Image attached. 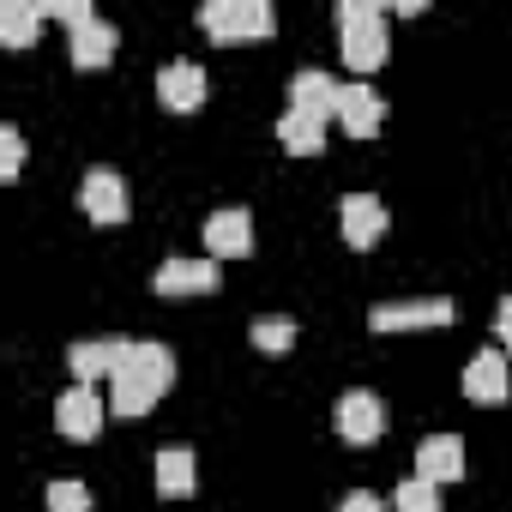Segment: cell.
I'll list each match as a JSON object with an SVG mask.
<instances>
[{
    "instance_id": "1",
    "label": "cell",
    "mask_w": 512,
    "mask_h": 512,
    "mask_svg": "<svg viewBox=\"0 0 512 512\" xmlns=\"http://www.w3.org/2000/svg\"><path fill=\"white\" fill-rule=\"evenodd\" d=\"M169 380H175V356L163 344H133L127 362H121V374L109 380V410L133 422V416H145V410L163 404Z\"/></svg>"
},
{
    "instance_id": "2",
    "label": "cell",
    "mask_w": 512,
    "mask_h": 512,
    "mask_svg": "<svg viewBox=\"0 0 512 512\" xmlns=\"http://www.w3.org/2000/svg\"><path fill=\"white\" fill-rule=\"evenodd\" d=\"M338 37H344L350 73H374V67H386V55H392L386 7H374V0H344V7H338Z\"/></svg>"
},
{
    "instance_id": "3",
    "label": "cell",
    "mask_w": 512,
    "mask_h": 512,
    "mask_svg": "<svg viewBox=\"0 0 512 512\" xmlns=\"http://www.w3.org/2000/svg\"><path fill=\"white\" fill-rule=\"evenodd\" d=\"M199 25H205V37H217V43H260V37L278 31V19H272L266 0H205Z\"/></svg>"
},
{
    "instance_id": "4",
    "label": "cell",
    "mask_w": 512,
    "mask_h": 512,
    "mask_svg": "<svg viewBox=\"0 0 512 512\" xmlns=\"http://www.w3.org/2000/svg\"><path fill=\"white\" fill-rule=\"evenodd\" d=\"M127 350H133V338H79V344L67 350V368H73L79 386H109V380L121 374Z\"/></svg>"
},
{
    "instance_id": "5",
    "label": "cell",
    "mask_w": 512,
    "mask_h": 512,
    "mask_svg": "<svg viewBox=\"0 0 512 512\" xmlns=\"http://www.w3.org/2000/svg\"><path fill=\"white\" fill-rule=\"evenodd\" d=\"M103 422H109V404L97 398V386H73V392H61V404H55V428H61L67 440L91 446V440L103 434Z\"/></svg>"
},
{
    "instance_id": "6",
    "label": "cell",
    "mask_w": 512,
    "mask_h": 512,
    "mask_svg": "<svg viewBox=\"0 0 512 512\" xmlns=\"http://www.w3.org/2000/svg\"><path fill=\"white\" fill-rule=\"evenodd\" d=\"M332 422H338V440L344 446H374L386 434V404L374 392H344L338 410H332Z\"/></svg>"
},
{
    "instance_id": "7",
    "label": "cell",
    "mask_w": 512,
    "mask_h": 512,
    "mask_svg": "<svg viewBox=\"0 0 512 512\" xmlns=\"http://www.w3.org/2000/svg\"><path fill=\"white\" fill-rule=\"evenodd\" d=\"M79 205H85V217L91 223H127V211H133V199H127V181L115 175V169H91L85 181H79Z\"/></svg>"
},
{
    "instance_id": "8",
    "label": "cell",
    "mask_w": 512,
    "mask_h": 512,
    "mask_svg": "<svg viewBox=\"0 0 512 512\" xmlns=\"http://www.w3.org/2000/svg\"><path fill=\"white\" fill-rule=\"evenodd\" d=\"M458 320V308L446 302V296H428V302H380L374 314H368V326L374 332H410V326H452Z\"/></svg>"
},
{
    "instance_id": "9",
    "label": "cell",
    "mask_w": 512,
    "mask_h": 512,
    "mask_svg": "<svg viewBox=\"0 0 512 512\" xmlns=\"http://www.w3.org/2000/svg\"><path fill=\"white\" fill-rule=\"evenodd\" d=\"M253 253V217L235 211H211L205 217V260H247Z\"/></svg>"
},
{
    "instance_id": "10",
    "label": "cell",
    "mask_w": 512,
    "mask_h": 512,
    "mask_svg": "<svg viewBox=\"0 0 512 512\" xmlns=\"http://www.w3.org/2000/svg\"><path fill=\"white\" fill-rule=\"evenodd\" d=\"M506 380H512V356L506 350H476L464 362V398L470 404H506Z\"/></svg>"
},
{
    "instance_id": "11",
    "label": "cell",
    "mask_w": 512,
    "mask_h": 512,
    "mask_svg": "<svg viewBox=\"0 0 512 512\" xmlns=\"http://www.w3.org/2000/svg\"><path fill=\"white\" fill-rule=\"evenodd\" d=\"M73 37H67V49H73V67L79 73H97V67H109L115 61V49H121V37H115V25L109 19H79V25H67Z\"/></svg>"
},
{
    "instance_id": "12",
    "label": "cell",
    "mask_w": 512,
    "mask_h": 512,
    "mask_svg": "<svg viewBox=\"0 0 512 512\" xmlns=\"http://www.w3.org/2000/svg\"><path fill=\"white\" fill-rule=\"evenodd\" d=\"M338 103H344V85H338L332 73H320V67H302V73L290 79V109H302V115H320V121H338Z\"/></svg>"
},
{
    "instance_id": "13",
    "label": "cell",
    "mask_w": 512,
    "mask_h": 512,
    "mask_svg": "<svg viewBox=\"0 0 512 512\" xmlns=\"http://www.w3.org/2000/svg\"><path fill=\"white\" fill-rule=\"evenodd\" d=\"M157 97H163V109H175V115L205 109V67H193V61H169V67L157 73Z\"/></svg>"
},
{
    "instance_id": "14",
    "label": "cell",
    "mask_w": 512,
    "mask_h": 512,
    "mask_svg": "<svg viewBox=\"0 0 512 512\" xmlns=\"http://www.w3.org/2000/svg\"><path fill=\"white\" fill-rule=\"evenodd\" d=\"M338 127L350 139H374L386 127V97L374 85H344V103H338Z\"/></svg>"
},
{
    "instance_id": "15",
    "label": "cell",
    "mask_w": 512,
    "mask_h": 512,
    "mask_svg": "<svg viewBox=\"0 0 512 512\" xmlns=\"http://www.w3.org/2000/svg\"><path fill=\"white\" fill-rule=\"evenodd\" d=\"M338 223H344V241H350L356 253H368V247L386 235V205H380L374 193H350V199L338 205Z\"/></svg>"
},
{
    "instance_id": "16",
    "label": "cell",
    "mask_w": 512,
    "mask_h": 512,
    "mask_svg": "<svg viewBox=\"0 0 512 512\" xmlns=\"http://www.w3.org/2000/svg\"><path fill=\"white\" fill-rule=\"evenodd\" d=\"M416 476L434 482V488L458 482V476H464V440H458V434H428V440L416 446Z\"/></svg>"
},
{
    "instance_id": "17",
    "label": "cell",
    "mask_w": 512,
    "mask_h": 512,
    "mask_svg": "<svg viewBox=\"0 0 512 512\" xmlns=\"http://www.w3.org/2000/svg\"><path fill=\"white\" fill-rule=\"evenodd\" d=\"M217 290V260H163L157 266V296H211Z\"/></svg>"
},
{
    "instance_id": "18",
    "label": "cell",
    "mask_w": 512,
    "mask_h": 512,
    "mask_svg": "<svg viewBox=\"0 0 512 512\" xmlns=\"http://www.w3.org/2000/svg\"><path fill=\"white\" fill-rule=\"evenodd\" d=\"M199 488V458L187 446H163L157 452V494L163 500H187Z\"/></svg>"
},
{
    "instance_id": "19",
    "label": "cell",
    "mask_w": 512,
    "mask_h": 512,
    "mask_svg": "<svg viewBox=\"0 0 512 512\" xmlns=\"http://www.w3.org/2000/svg\"><path fill=\"white\" fill-rule=\"evenodd\" d=\"M43 31V7L37 0H0V43L7 49H31Z\"/></svg>"
},
{
    "instance_id": "20",
    "label": "cell",
    "mask_w": 512,
    "mask_h": 512,
    "mask_svg": "<svg viewBox=\"0 0 512 512\" xmlns=\"http://www.w3.org/2000/svg\"><path fill=\"white\" fill-rule=\"evenodd\" d=\"M278 145H284L290 157H314V151H326V121H320V115H302V109H284Z\"/></svg>"
},
{
    "instance_id": "21",
    "label": "cell",
    "mask_w": 512,
    "mask_h": 512,
    "mask_svg": "<svg viewBox=\"0 0 512 512\" xmlns=\"http://www.w3.org/2000/svg\"><path fill=\"white\" fill-rule=\"evenodd\" d=\"M253 344H260L266 356H284V350H296V320H284V314H266V320H253V332H247Z\"/></svg>"
},
{
    "instance_id": "22",
    "label": "cell",
    "mask_w": 512,
    "mask_h": 512,
    "mask_svg": "<svg viewBox=\"0 0 512 512\" xmlns=\"http://www.w3.org/2000/svg\"><path fill=\"white\" fill-rule=\"evenodd\" d=\"M392 512H440V488L422 482V476H404L398 494H392Z\"/></svg>"
},
{
    "instance_id": "23",
    "label": "cell",
    "mask_w": 512,
    "mask_h": 512,
    "mask_svg": "<svg viewBox=\"0 0 512 512\" xmlns=\"http://www.w3.org/2000/svg\"><path fill=\"white\" fill-rule=\"evenodd\" d=\"M49 512H91V488H85V482H73V476L49 482Z\"/></svg>"
},
{
    "instance_id": "24",
    "label": "cell",
    "mask_w": 512,
    "mask_h": 512,
    "mask_svg": "<svg viewBox=\"0 0 512 512\" xmlns=\"http://www.w3.org/2000/svg\"><path fill=\"white\" fill-rule=\"evenodd\" d=\"M25 169V139H19V127H0V175H19Z\"/></svg>"
},
{
    "instance_id": "25",
    "label": "cell",
    "mask_w": 512,
    "mask_h": 512,
    "mask_svg": "<svg viewBox=\"0 0 512 512\" xmlns=\"http://www.w3.org/2000/svg\"><path fill=\"white\" fill-rule=\"evenodd\" d=\"M344 512H386V506H380V500H374V494H368V488H356V494H350V500H344Z\"/></svg>"
},
{
    "instance_id": "26",
    "label": "cell",
    "mask_w": 512,
    "mask_h": 512,
    "mask_svg": "<svg viewBox=\"0 0 512 512\" xmlns=\"http://www.w3.org/2000/svg\"><path fill=\"white\" fill-rule=\"evenodd\" d=\"M494 332H500V344H512V296L500 302V314H494Z\"/></svg>"
},
{
    "instance_id": "27",
    "label": "cell",
    "mask_w": 512,
    "mask_h": 512,
    "mask_svg": "<svg viewBox=\"0 0 512 512\" xmlns=\"http://www.w3.org/2000/svg\"><path fill=\"white\" fill-rule=\"evenodd\" d=\"M506 356H512V344H506Z\"/></svg>"
}]
</instances>
